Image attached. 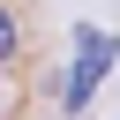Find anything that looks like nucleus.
<instances>
[{
	"mask_svg": "<svg viewBox=\"0 0 120 120\" xmlns=\"http://www.w3.org/2000/svg\"><path fill=\"white\" fill-rule=\"evenodd\" d=\"M112 52H120V38H112V30H98V22H90V30H75V60H68V82H60V105H68V112H82V105H90V90L112 75Z\"/></svg>",
	"mask_w": 120,
	"mask_h": 120,
	"instance_id": "obj_1",
	"label": "nucleus"
},
{
	"mask_svg": "<svg viewBox=\"0 0 120 120\" xmlns=\"http://www.w3.org/2000/svg\"><path fill=\"white\" fill-rule=\"evenodd\" d=\"M8 52H15V15L0 8V60H8Z\"/></svg>",
	"mask_w": 120,
	"mask_h": 120,
	"instance_id": "obj_2",
	"label": "nucleus"
}]
</instances>
